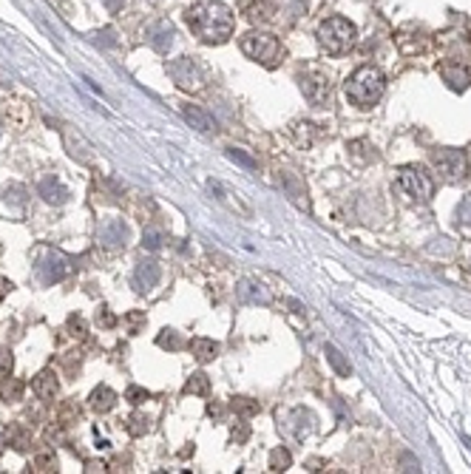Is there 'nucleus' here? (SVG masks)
Returning a JSON list of instances; mask_svg holds the SVG:
<instances>
[{"mask_svg":"<svg viewBox=\"0 0 471 474\" xmlns=\"http://www.w3.org/2000/svg\"><path fill=\"white\" fill-rule=\"evenodd\" d=\"M185 392H188V395H207V392H210V378H207L204 372L190 375V380L185 383Z\"/></svg>","mask_w":471,"mask_h":474,"instance_id":"22","label":"nucleus"},{"mask_svg":"<svg viewBox=\"0 0 471 474\" xmlns=\"http://www.w3.org/2000/svg\"><path fill=\"white\" fill-rule=\"evenodd\" d=\"M68 327H71V329H77V332H74L77 338H82V335H85V324H82V318H74V316H71Z\"/></svg>","mask_w":471,"mask_h":474,"instance_id":"32","label":"nucleus"},{"mask_svg":"<svg viewBox=\"0 0 471 474\" xmlns=\"http://www.w3.org/2000/svg\"><path fill=\"white\" fill-rule=\"evenodd\" d=\"M85 466H89L85 471H105V463H85Z\"/></svg>","mask_w":471,"mask_h":474,"instance_id":"35","label":"nucleus"},{"mask_svg":"<svg viewBox=\"0 0 471 474\" xmlns=\"http://www.w3.org/2000/svg\"><path fill=\"white\" fill-rule=\"evenodd\" d=\"M230 409H233L236 415H241V417H250V415H255V412H259V403H255V401H250V398H233Z\"/></svg>","mask_w":471,"mask_h":474,"instance_id":"25","label":"nucleus"},{"mask_svg":"<svg viewBox=\"0 0 471 474\" xmlns=\"http://www.w3.org/2000/svg\"><path fill=\"white\" fill-rule=\"evenodd\" d=\"M125 398L131 401V403H142V401H148L151 395H148V390H140V386H128V392H125Z\"/></svg>","mask_w":471,"mask_h":474,"instance_id":"29","label":"nucleus"},{"mask_svg":"<svg viewBox=\"0 0 471 474\" xmlns=\"http://www.w3.org/2000/svg\"><path fill=\"white\" fill-rule=\"evenodd\" d=\"M145 40L148 46L156 49V52H167L170 46H174V26H170L167 20H156L145 29Z\"/></svg>","mask_w":471,"mask_h":474,"instance_id":"10","label":"nucleus"},{"mask_svg":"<svg viewBox=\"0 0 471 474\" xmlns=\"http://www.w3.org/2000/svg\"><path fill=\"white\" fill-rule=\"evenodd\" d=\"M117 406V392L114 390H108V386H100V390H94L91 392V409L94 412H111Z\"/></svg>","mask_w":471,"mask_h":474,"instance_id":"19","label":"nucleus"},{"mask_svg":"<svg viewBox=\"0 0 471 474\" xmlns=\"http://www.w3.org/2000/svg\"><path fill=\"white\" fill-rule=\"evenodd\" d=\"M40 276H43V281H49V284H57V281H63L74 267H71V258H66L63 253H57V250H46V258H40Z\"/></svg>","mask_w":471,"mask_h":474,"instance_id":"8","label":"nucleus"},{"mask_svg":"<svg viewBox=\"0 0 471 474\" xmlns=\"http://www.w3.org/2000/svg\"><path fill=\"white\" fill-rule=\"evenodd\" d=\"M239 46H241V52H244L250 60L262 63V66H267V68H276L278 60H281V43H278V37L270 34V31H250V34H244V37L239 40Z\"/></svg>","mask_w":471,"mask_h":474,"instance_id":"4","label":"nucleus"},{"mask_svg":"<svg viewBox=\"0 0 471 474\" xmlns=\"http://www.w3.org/2000/svg\"><path fill=\"white\" fill-rule=\"evenodd\" d=\"M179 111H182V117L196 128V131H202V134H207V131H213V128H216V122L210 119V114L202 111L199 105H182Z\"/></svg>","mask_w":471,"mask_h":474,"instance_id":"15","label":"nucleus"},{"mask_svg":"<svg viewBox=\"0 0 471 474\" xmlns=\"http://www.w3.org/2000/svg\"><path fill=\"white\" fill-rule=\"evenodd\" d=\"M20 398H23V383H20L17 378H6L3 383H0V401L15 403V401H20Z\"/></svg>","mask_w":471,"mask_h":474,"instance_id":"21","label":"nucleus"},{"mask_svg":"<svg viewBox=\"0 0 471 474\" xmlns=\"http://www.w3.org/2000/svg\"><path fill=\"white\" fill-rule=\"evenodd\" d=\"M162 233L159 230H145V236H142V247H148V250H159L162 247Z\"/></svg>","mask_w":471,"mask_h":474,"instance_id":"28","label":"nucleus"},{"mask_svg":"<svg viewBox=\"0 0 471 474\" xmlns=\"http://www.w3.org/2000/svg\"><path fill=\"white\" fill-rule=\"evenodd\" d=\"M301 91H304V97H307L313 105L329 103V94H332L329 77H327V74H304V77H301Z\"/></svg>","mask_w":471,"mask_h":474,"instance_id":"9","label":"nucleus"},{"mask_svg":"<svg viewBox=\"0 0 471 474\" xmlns=\"http://www.w3.org/2000/svg\"><path fill=\"white\" fill-rule=\"evenodd\" d=\"M230 159H236V162H241L244 168H255V162H253V159H250V156H247L244 151H236V148H233V151H230Z\"/></svg>","mask_w":471,"mask_h":474,"instance_id":"30","label":"nucleus"},{"mask_svg":"<svg viewBox=\"0 0 471 474\" xmlns=\"http://www.w3.org/2000/svg\"><path fill=\"white\" fill-rule=\"evenodd\" d=\"M3 443H9V438H6L3 432H0V449H3Z\"/></svg>","mask_w":471,"mask_h":474,"instance_id":"37","label":"nucleus"},{"mask_svg":"<svg viewBox=\"0 0 471 474\" xmlns=\"http://www.w3.org/2000/svg\"><path fill=\"white\" fill-rule=\"evenodd\" d=\"M383 89H387V80H383L380 68L375 66H361L344 85L347 100L358 108H372L383 97Z\"/></svg>","mask_w":471,"mask_h":474,"instance_id":"2","label":"nucleus"},{"mask_svg":"<svg viewBox=\"0 0 471 474\" xmlns=\"http://www.w3.org/2000/svg\"><path fill=\"white\" fill-rule=\"evenodd\" d=\"M239 295L244 301H255V304H270V292H267V287L262 281H241Z\"/></svg>","mask_w":471,"mask_h":474,"instance_id":"17","label":"nucleus"},{"mask_svg":"<svg viewBox=\"0 0 471 474\" xmlns=\"http://www.w3.org/2000/svg\"><path fill=\"white\" fill-rule=\"evenodd\" d=\"M432 162H435V168H438L440 179L449 182V185L463 182V179L468 177V159H465V154L457 151V148H440V151H435V154H432Z\"/></svg>","mask_w":471,"mask_h":474,"instance_id":"5","label":"nucleus"},{"mask_svg":"<svg viewBox=\"0 0 471 474\" xmlns=\"http://www.w3.org/2000/svg\"><path fill=\"white\" fill-rule=\"evenodd\" d=\"M31 390H34V395H37L40 401H54V395H57V390H60L57 375H54L52 369H43V372L34 378Z\"/></svg>","mask_w":471,"mask_h":474,"instance_id":"14","label":"nucleus"},{"mask_svg":"<svg viewBox=\"0 0 471 474\" xmlns=\"http://www.w3.org/2000/svg\"><path fill=\"white\" fill-rule=\"evenodd\" d=\"M398 185L403 188L406 196H412L417 202H429L435 196V179L426 174L423 168H403L398 177Z\"/></svg>","mask_w":471,"mask_h":474,"instance_id":"7","label":"nucleus"},{"mask_svg":"<svg viewBox=\"0 0 471 474\" xmlns=\"http://www.w3.org/2000/svg\"><path fill=\"white\" fill-rule=\"evenodd\" d=\"M119 3H122V0H105V6H108L111 12H117V9H119Z\"/></svg>","mask_w":471,"mask_h":474,"instance_id":"36","label":"nucleus"},{"mask_svg":"<svg viewBox=\"0 0 471 474\" xmlns=\"http://www.w3.org/2000/svg\"><path fill=\"white\" fill-rule=\"evenodd\" d=\"M188 347L193 350V358L199 361V364H207V361H213L219 355V343L213 341V338H193Z\"/></svg>","mask_w":471,"mask_h":474,"instance_id":"16","label":"nucleus"},{"mask_svg":"<svg viewBox=\"0 0 471 474\" xmlns=\"http://www.w3.org/2000/svg\"><path fill=\"white\" fill-rule=\"evenodd\" d=\"M247 435H250V429H247V426H241L239 432L233 429V440H239V443H241V440H247Z\"/></svg>","mask_w":471,"mask_h":474,"instance_id":"33","label":"nucleus"},{"mask_svg":"<svg viewBox=\"0 0 471 474\" xmlns=\"http://www.w3.org/2000/svg\"><path fill=\"white\" fill-rule=\"evenodd\" d=\"M315 37H318L321 52L338 57V54H347V52L355 46L358 29H355L347 17H329V20H324V23L318 26V34H315Z\"/></svg>","mask_w":471,"mask_h":474,"instance_id":"3","label":"nucleus"},{"mask_svg":"<svg viewBox=\"0 0 471 474\" xmlns=\"http://www.w3.org/2000/svg\"><path fill=\"white\" fill-rule=\"evenodd\" d=\"M34 468H37V471H57V457H54V452L37 454V457H34Z\"/></svg>","mask_w":471,"mask_h":474,"instance_id":"27","label":"nucleus"},{"mask_svg":"<svg viewBox=\"0 0 471 474\" xmlns=\"http://www.w3.org/2000/svg\"><path fill=\"white\" fill-rule=\"evenodd\" d=\"M9 290H12V281H9V279H3V276H0V298H3V295H6Z\"/></svg>","mask_w":471,"mask_h":474,"instance_id":"34","label":"nucleus"},{"mask_svg":"<svg viewBox=\"0 0 471 474\" xmlns=\"http://www.w3.org/2000/svg\"><path fill=\"white\" fill-rule=\"evenodd\" d=\"M290 466H292V454H290L287 449L278 446V449L270 452V468H273V471H287Z\"/></svg>","mask_w":471,"mask_h":474,"instance_id":"23","label":"nucleus"},{"mask_svg":"<svg viewBox=\"0 0 471 474\" xmlns=\"http://www.w3.org/2000/svg\"><path fill=\"white\" fill-rule=\"evenodd\" d=\"M40 196L46 199L49 205H63V202L68 199V191H66L57 179H43V182H40Z\"/></svg>","mask_w":471,"mask_h":474,"instance_id":"18","label":"nucleus"},{"mask_svg":"<svg viewBox=\"0 0 471 474\" xmlns=\"http://www.w3.org/2000/svg\"><path fill=\"white\" fill-rule=\"evenodd\" d=\"M162 279V267L159 262H140L134 270V287L137 292H151Z\"/></svg>","mask_w":471,"mask_h":474,"instance_id":"12","label":"nucleus"},{"mask_svg":"<svg viewBox=\"0 0 471 474\" xmlns=\"http://www.w3.org/2000/svg\"><path fill=\"white\" fill-rule=\"evenodd\" d=\"M185 20H188V29L204 43H225L236 29L233 12L225 3H219V0H202V3L190 6L185 12Z\"/></svg>","mask_w":471,"mask_h":474,"instance_id":"1","label":"nucleus"},{"mask_svg":"<svg viewBox=\"0 0 471 474\" xmlns=\"http://www.w3.org/2000/svg\"><path fill=\"white\" fill-rule=\"evenodd\" d=\"M12 369V353L0 350V372H9Z\"/></svg>","mask_w":471,"mask_h":474,"instance_id":"31","label":"nucleus"},{"mask_svg":"<svg viewBox=\"0 0 471 474\" xmlns=\"http://www.w3.org/2000/svg\"><path fill=\"white\" fill-rule=\"evenodd\" d=\"M125 429H128V432H131V435H145L148 432V417H142V415H131V417H128V423H125Z\"/></svg>","mask_w":471,"mask_h":474,"instance_id":"26","label":"nucleus"},{"mask_svg":"<svg viewBox=\"0 0 471 474\" xmlns=\"http://www.w3.org/2000/svg\"><path fill=\"white\" fill-rule=\"evenodd\" d=\"M440 77L446 80V85H449L451 91H465L468 82H471L468 68H463L460 63H446V66L440 68Z\"/></svg>","mask_w":471,"mask_h":474,"instance_id":"13","label":"nucleus"},{"mask_svg":"<svg viewBox=\"0 0 471 474\" xmlns=\"http://www.w3.org/2000/svg\"><path fill=\"white\" fill-rule=\"evenodd\" d=\"M324 355H327L329 366H332L338 375H344V378H350V375H352V366H350V361H344V355H341V350H335L332 343H327V347H324Z\"/></svg>","mask_w":471,"mask_h":474,"instance_id":"20","label":"nucleus"},{"mask_svg":"<svg viewBox=\"0 0 471 474\" xmlns=\"http://www.w3.org/2000/svg\"><path fill=\"white\" fill-rule=\"evenodd\" d=\"M167 74L182 91H199L204 89V68L199 66L196 57H177L167 63Z\"/></svg>","mask_w":471,"mask_h":474,"instance_id":"6","label":"nucleus"},{"mask_svg":"<svg viewBox=\"0 0 471 474\" xmlns=\"http://www.w3.org/2000/svg\"><path fill=\"white\" fill-rule=\"evenodd\" d=\"M156 343H159L162 350H179V347H185V341L179 338L177 329H162V335L156 338Z\"/></svg>","mask_w":471,"mask_h":474,"instance_id":"24","label":"nucleus"},{"mask_svg":"<svg viewBox=\"0 0 471 474\" xmlns=\"http://www.w3.org/2000/svg\"><path fill=\"white\" fill-rule=\"evenodd\" d=\"M125 239H128V228H125L119 219H108V222H103L100 230H97V242H100L103 247H111V250L125 247Z\"/></svg>","mask_w":471,"mask_h":474,"instance_id":"11","label":"nucleus"}]
</instances>
